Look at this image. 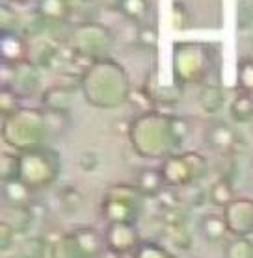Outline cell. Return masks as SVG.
I'll list each match as a JSON object with an SVG mask.
<instances>
[{
    "label": "cell",
    "instance_id": "cell-1",
    "mask_svg": "<svg viewBox=\"0 0 253 258\" xmlns=\"http://www.w3.org/2000/svg\"><path fill=\"white\" fill-rule=\"evenodd\" d=\"M190 136V124L179 115L160 110L140 113L129 124V140L134 153L145 160H166L175 153Z\"/></svg>",
    "mask_w": 253,
    "mask_h": 258
},
{
    "label": "cell",
    "instance_id": "cell-2",
    "mask_svg": "<svg viewBox=\"0 0 253 258\" xmlns=\"http://www.w3.org/2000/svg\"><path fill=\"white\" fill-rule=\"evenodd\" d=\"M80 93L84 100L99 110H116L130 100L129 73L112 58L93 61L80 78Z\"/></svg>",
    "mask_w": 253,
    "mask_h": 258
},
{
    "label": "cell",
    "instance_id": "cell-3",
    "mask_svg": "<svg viewBox=\"0 0 253 258\" xmlns=\"http://www.w3.org/2000/svg\"><path fill=\"white\" fill-rule=\"evenodd\" d=\"M48 136V117L41 108H21L12 117L2 119V140L19 154L43 147Z\"/></svg>",
    "mask_w": 253,
    "mask_h": 258
},
{
    "label": "cell",
    "instance_id": "cell-4",
    "mask_svg": "<svg viewBox=\"0 0 253 258\" xmlns=\"http://www.w3.org/2000/svg\"><path fill=\"white\" fill-rule=\"evenodd\" d=\"M214 52L207 43H175L173 45V58L171 71L173 80L179 84H201L212 75L214 69Z\"/></svg>",
    "mask_w": 253,
    "mask_h": 258
},
{
    "label": "cell",
    "instance_id": "cell-5",
    "mask_svg": "<svg viewBox=\"0 0 253 258\" xmlns=\"http://www.w3.org/2000/svg\"><path fill=\"white\" fill-rule=\"evenodd\" d=\"M62 175V156L56 149L43 145L39 149L21 153V178L32 191L47 189Z\"/></svg>",
    "mask_w": 253,
    "mask_h": 258
},
{
    "label": "cell",
    "instance_id": "cell-6",
    "mask_svg": "<svg viewBox=\"0 0 253 258\" xmlns=\"http://www.w3.org/2000/svg\"><path fill=\"white\" fill-rule=\"evenodd\" d=\"M160 175L170 189H186L201 184L209 175V160L195 151H181L168 156L160 164Z\"/></svg>",
    "mask_w": 253,
    "mask_h": 258
},
{
    "label": "cell",
    "instance_id": "cell-7",
    "mask_svg": "<svg viewBox=\"0 0 253 258\" xmlns=\"http://www.w3.org/2000/svg\"><path fill=\"white\" fill-rule=\"evenodd\" d=\"M67 47L88 63L108 58L114 47V32L99 21H80L71 30Z\"/></svg>",
    "mask_w": 253,
    "mask_h": 258
},
{
    "label": "cell",
    "instance_id": "cell-8",
    "mask_svg": "<svg viewBox=\"0 0 253 258\" xmlns=\"http://www.w3.org/2000/svg\"><path fill=\"white\" fill-rule=\"evenodd\" d=\"M143 195L134 184L118 182L108 186L103 195L100 214L106 223H127L136 225L141 216Z\"/></svg>",
    "mask_w": 253,
    "mask_h": 258
},
{
    "label": "cell",
    "instance_id": "cell-9",
    "mask_svg": "<svg viewBox=\"0 0 253 258\" xmlns=\"http://www.w3.org/2000/svg\"><path fill=\"white\" fill-rule=\"evenodd\" d=\"M205 143L212 153L220 156H236L244 151V138L233 124L225 121H214L205 128Z\"/></svg>",
    "mask_w": 253,
    "mask_h": 258
},
{
    "label": "cell",
    "instance_id": "cell-10",
    "mask_svg": "<svg viewBox=\"0 0 253 258\" xmlns=\"http://www.w3.org/2000/svg\"><path fill=\"white\" fill-rule=\"evenodd\" d=\"M4 69L8 71L4 86L15 91L21 99H28V97L41 93V69L30 59H24L12 67L4 65Z\"/></svg>",
    "mask_w": 253,
    "mask_h": 258
},
{
    "label": "cell",
    "instance_id": "cell-11",
    "mask_svg": "<svg viewBox=\"0 0 253 258\" xmlns=\"http://www.w3.org/2000/svg\"><path fill=\"white\" fill-rule=\"evenodd\" d=\"M231 238H251L253 236V199L236 197L222 210Z\"/></svg>",
    "mask_w": 253,
    "mask_h": 258
},
{
    "label": "cell",
    "instance_id": "cell-12",
    "mask_svg": "<svg viewBox=\"0 0 253 258\" xmlns=\"http://www.w3.org/2000/svg\"><path fill=\"white\" fill-rule=\"evenodd\" d=\"M105 247L108 252L116 256H132L138 245L141 243L140 232L136 225L127 223H106Z\"/></svg>",
    "mask_w": 253,
    "mask_h": 258
},
{
    "label": "cell",
    "instance_id": "cell-13",
    "mask_svg": "<svg viewBox=\"0 0 253 258\" xmlns=\"http://www.w3.org/2000/svg\"><path fill=\"white\" fill-rule=\"evenodd\" d=\"M141 91L153 102L155 108L157 106H175L179 100L183 99V84L173 80L171 84L164 86L157 78V75H151V73L145 78V84H143Z\"/></svg>",
    "mask_w": 253,
    "mask_h": 258
},
{
    "label": "cell",
    "instance_id": "cell-14",
    "mask_svg": "<svg viewBox=\"0 0 253 258\" xmlns=\"http://www.w3.org/2000/svg\"><path fill=\"white\" fill-rule=\"evenodd\" d=\"M80 89L78 84H64V86H50L43 89L41 93V104L45 112L50 113H69L73 97Z\"/></svg>",
    "mask_w": 253,
    "mask_h": 258
},
{
    "label": "cell",
    "instance_id": "cell-15",
    "mask_svg": "<svg viewBox=\"0 0 253 258\" xmlns=\"http://www.w3.org/2000/svg\"><path fill=\"white\" fill-rule=\"evenodd\" d=\"M30 43L23 34H2L0 39V56H2V63L6 67L17 65L24 59H28Z\"/></svg>",
    "mask_w": 253,
    "mask_h": 258
},
{
    "label": "cell",
    "instance_id": "cell-16",
    "mask_svg": "<svg viewBox=\"0 0 253 258\" xmlns=\"http://www.w3.org/2000/svg\"><path fill=\"white\" fill-rule=\"evenodd\" d=\"M134 186L140 189L143 199H160V195L168 189L159 167L157 169L155 167H143V169L138 171Z\"/></svg>",
    "mask_w": 253,
    "mask_h": 258
},
{
    "label": "cell",
    "instance_id": "cell-17",
    "mask_svg": "<svg viewBox=\"0 0 253 258\" xmlns=\"http://www.w3.org/2000/svg\"><path fill=\"white\" fill-rule=\"evenodd\" d=\"M71 232L75 234L78 245L82 247L84 254L88 258H100L105 254V236L99 234L95 227H91V225H80V227L73 229Z\"/></svg>",
    "mask_w": 253,
    "mask_h": 258
},
{
    "label": "cell",
    "instance_id": "cell-18",
    "mask_svg": "<svg viewBox=\"0 0 253 258\" xmlns=\"http://www.w3.org/2000/svg\"><path fill=\"white\" fill-rule=\"evenodd\" d=\"M199 232L207 243H211V245H220V243L225 245L227 236H229V230H227L222 214H205L199 221Z\"/></svg>",
    "mask_w": 253,
    "mask_h": 258
},
{
    "label": "cell",
    "instance_id": "cell-19",
    "mask_svg": "<svg viewBox=\"0 0 253 258\" xmlns=\"http://www.w3.org/2000/svg\"><path fill=\"white\" fill-rule=\"evenodd\" d=\"M35 219L34 208L32 206H6L4 205V216L2 221L13 227V230L19 236H24L32 229Z\"/></svg>",
    "mask_w": 253,
    "mask_h": 258
},
{
    "label": "cell",
    "instance_id": "cell-20",
    "mask_svg": "<svg viewBox=\"0 0 253 258\" xmlns=\"http://www.w3.org/2000/svg\"><path fill=\"white\" fill-rule=\"evenodd\" d=\"M35 12L39 13L50 26H62L69 21L73 15L69 6L65 4V0H37Z\"/></svg>",
    "mask_w": 253,
    "mask_h": 258
},
{
    "label": "cell",
    "instance_id": "cell-21",
    "mask_svg": "<svg viewBox=\"0 0 253 258\" xmlns=\"http://www.w3.org/2000/svg\"><path fill=\"white\" fill-rule=\"evenodd\" d=\"M225 99H227V91L220 84H205L199 93L197 104L205 113L214 115L225 106Z\"/></svg>",
    "mask_w": 253,
    "mask_h": 258
},
{
    "label": "cell",
    "instance_id": "cell-22",
    "mask_svg": "<svg viewBox=\"0 0 253 258\" xmlns=\"http://www.w3.org/2000/svg\"><path fill=\"white\" fill-rule=\"evenodd\" d=\"M236 199L235 188H233V182L227 176H220L211 184L209 188V194H207V201L211 203L212 206H216L220 210H224L225 206L233 203Z\"/></svg>",
    "mask_w": 253,
    "mask_h": 258
},
{
    "label": "cell",
    "instance_id": "cell-23",
    "mask_svg": "<svg viewBox=\"0 0 253 258\" xmlns=\"http://www.w3.org/2000/svg\"><path fill=\"white\" fill-rule=\"evenodd\" d=\"M48 258H88L84 254L82 247L78 245L73 232L60 234L56 240L50 241V254Z\"/></svg>",
    "mask_w": 253,
    "mask_h": 258
},
{
    "label": "cell",
    "instance_id": "cell-24",
    "mask_svg": "<svg viewBox=\"0 0 253 258\" xmlns=\"http://www.w3.org/2000/svg\"><path fill=\"white\" fill-rule=\"evenodd\" d=\"M50 254V241L43 236H26L15 247L17 258H47Z\"/></svg>",
    "mask_w": 253,
    "mask_h": 258
},
{
    "label": "cell",
    "instance_id": "cell-25",
    "mask_svg": "<svg viewBox=\"0 0 253 258\" xmlns=\"http://www.w3.org/2000/svg\"><path fill=\"white\" fill-rule=\"evenodd\" d=\"M32 189L21 180L2 184V199L6 206H32Z\"/></svg>",
    "mask_w": 253,
    "mask_h": 258
},
{
    "label": "cell",
    "instance_id": "cell-26",
    "mask_svg": "<svg viewBox=\"0 0 253 258\" xmlns=\"http://www.w3.org/2000/svg\"><path fill=\"white\" fill-rule=\"evenodd\" d=\"M116 10L130 23H141L147 17L151 4L149 0H116Z\"/></svg>",
    "mask_w": 253,
    "mask_h": 258
},
{
    "label": "cell",
    "instance_id": "cell-27",
    "mask_svg": "<svg viewBox=\"0 0 253 258\" xmlns=\"http://www.w3.org/2000/svg\"><path fill=\"white\" fill-rule=\"evenodd\" d=\"M231 119L238 124L251 123L253 119V97L246 93H238L229 104Z\"/></svg>",
    "mask_w": 253,
    "mask_h": 258
},
{
    "label": "cell",
    "instance_id": "cell-28",
    "mask_svg": "<svg viewBox=\"0 0 253 258\" xmlns=\"http://www.w3.org/2000/svg\"><path fill=\"white\" fill-rule=\"evenodd\" d=\"M0 178L2 184L6 182H15L21 178V154L19 153H2L0 158Z\"/></svg>",
    "mask_w": 253,
    "mask_h": 258
},
{
    "label": "cell",
    "instance_id": "cell-29",
    "mask_svg": "<svg viewBox=\"0 0 253 258\" xmlns=\"http://www.w3.org/2000/svg\"><path fill=\"white\" fill-rule=\"evenodd\" d=\"M224 258H253V238H231L224 245Z\"/></svg>",
    "mask_w": 253,
    "mask_h": 258
},
{
    "label": "cell",
    "instance_id": "cell-30",
    "mask_svg": "<svg viewBox=\"0 0 253 258\" xmlns=\"http://www.w3.org/2000/svg\"><path fill=\"white\" fill-rule=\"evenodd\" d=\"M84 203L82 194L78 191L75 186H65L60 189V208L65 216H73L80 210V206Z\"/></svg>",
    "mask_w": 253,
    "mask_h": 258
},
{
    "label": "cell",
    "instance_id": "cell-31",
    "mask_svg": "<svg viewBox=\"0 0 253 258\" xmlns=\"http://www.w3.org/2000/svg\"><path fill=\"white\" fill-rule=\"evenodd\" d=\"M21 24H23V17L19 15V12L10 4L4 2L0 8V26H2V34H21Z\"/></svg>",
    "mask_w": 253,
    "mask_h": 258
},
{
    "label": "cell",
    "instance_id": "cell-32",
    "mask_svg": "<svg viewBox=\"0 0 253 258\" xmlns=\"http://www.w3.org/2000/svg\"><path fill=\"white\" fill-rule=\"evenodd\" d=\"M130 258H177L175 254H171V251L166 245L159 243L155 240H141L138 249Z\"/></svg>",
    "mask_w": 253,
    "mask_h": 258
},
{
    "label": "cell",
    "instance_id": "cell-33",
    "mask_svg": "<svg viewBox=\"0 0 253 258\" xmlns=\"http://www.w3.org/2000/svg\"><path fill=\"white\" fill-rule=\"evenodd\" d=\"M21 108H23L21 106V97L4 86L2 91H0V113H2V119L12 117L13 113H17Z\"/></svg>",
    "mask_w": 253,
    "mask_h": 258
},
{
    "label": "cell",
    "instance_id": "cell-34",
    "mask_svg": "<svg viewBox=\"0 0 253 258\" xmlns=\"http://www.w3.org/2000/svg\"><path fill=\"white\" fill-rule=\"evenodd\" d=\"M236 86H238V93H246L253 97V59H242L240 61Z\"/></svg>",
    "mask_w": 253,
    "mask_h": 258
},
{
    "label": "cell",
    "instance_id": "cell-35",
    "mask_svg": "<svg viewBox=\"0 0 253 258\" xmlns=\"http://www.w3.org/2000/svg\"><path fill=\"white\" fill-rule=\"evenodd\" d=\"M136 43L141 48L157 50V47H159V30H157V26L155 24H141L136 32Z\"/></svg>",
    "mask_w": 253,
    "mask_h": 258
},
{
    "label": "cell",
    "instance_id": "cell-36",
    "mask_svg": "<svg viewBox=\"0 0 253 258\" xmlns=\"http://www.w3.org/2000/svg\"><path fill=\"white\" fill-rule=\"evenodd\" d=\"M236 19H238V28H253V0H238Z\"/></svg>",
    "mask_w": 253,
    "mask_h": 258
},
{
    "label": "cell",
    "instance_id": "cell-37",
    "mask_svg": "<svg viewBox=\"0 0 253 258\" xmlns=\"http://www.w3.org/2000/svg\"><path fill=\"white\" fill-rule=\"evenodd\" d=\"M17 238L19 234L13 230V227H10L8 223L0 221V251L8 252L12 251L13 247H17Z\"/></svg>",
    "mask_w": 253,
    "mask_h": 258
},
{
    "label": "cell",
    "instance_id": "cell-38",
    "mask_svg": "<svg viewBox=\"0 0 253 258\" xmlns=\"http://www.w3.org/2000/svg\"><path fill=\"white\" fill-rule=\"evenodd\" d=\"M171 23H173V26L177 30H183L188 26V12H186L184 4H181V2L173 4V8H171Z\"/></svg>",
    "mask_w": 253,
    "mask_h": 258
},
{
    "label": "cell",
    "instance_id": "cell-39",
    "mask_svg": "<svg viewBox=\"0 0 253 258\" xmlns=\"http://www.w3.org/2000/svg\"><path fill=\"white\" fill-rule=\"evenodd\" d=\"M78 165L82 167L84 171H95L97 169V165H99V158H97V154L95 153H82L80 160H78Z\"/></svg>",
    "mask_w": 253,
    "mask_h": 258
},
{
    "label": "cell",
    "instance_id": "cell-40",
    "mask_svg": "<svg viewBox=\"0 0 253 258\" xmlns=\"http://www.w3.org/2000/svg\"><path fill=\"white\" fill-rule=\"evenodd\" d=\"M65 4L69 6L71 13H78L86 10V6L89 4V0H65Z\"/></svg>",
    "mask_w": 253,
    "mask_h": 258
},
{
    "label": "cell",
    "instance_id": "cell-41",
    "mask_svg": "<svg viewBox=\"0 0 253 258\" xmlns=\"http://www.w3.org/2000/svg\"><path fill=\"white\" fill-rule=\"evenodd\" d=\"M100 258H125V256H116V254H112V252H108V251H106L105 254H103V256H100Z\"/></svg>",
    "mask_w": 253,
    "mask_h": 258
},
{
    "label": "cell",
    "instance_id": "cell-42",
    "mask_svg": "<svg viewBox=\"0 0 253 258\" xmlns=\"http://www.w3.org/2000/svg\"><path fill=\"white\" fill-rule=\"evenodd\" d=\"M4 2H10V4H13V2H17V4H19V2H23V0H4Z\"/></svg>",
    "mask_w": 253,
    "mask_h": 258
},
{
    "label": "cell",
    "instance_id": "cell-43",
    "mask_svg": "<svg viewBox=\"0 0 253 258\" xmlns=\"http://www.w3.org/2000/svg\"><path fill=\"white\" fill-rule=\"evenodd\" d=\"M6 258H17V256H15V254H13V256H6Z\"/></svg>",
    "mask_w": 253,
    "mask_h": 258
},
{
    "label": "cell",
    "instance_id": "cell-44",
    "mask_svg": "<svg viewBox=\"0 0 253 258\" xmlns=\"http://www.w3.org/2000/svg\"><path fill=\"white\" fill-rule=\"evenodd\" d=\"M249 124H251V126H253V119H251V123H249Z\"/></svg>",
    "mask_w": 253,
    "mask_h": 258
}]
</instances>
